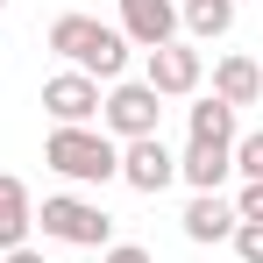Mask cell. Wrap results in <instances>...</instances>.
I'll return each instance as SVG.
<instances>
[{"instance_id":"8fae6325","label":"cell","mask_w":263,"mask_h":263,"mask_svg":"<svg viewBox=\"0 0 263 263\" xmlns=\"http://www.w3.org/2000/svg\"><path fill=\"white\" fill-rule=\"evenodd\" d=\"M242 220H235V199H220V192H192V206H185V242H228Z\"/></svg>"},{"instance_id":"7c38bea8","label":"cell","mask_w":263,"mask_h":263,"mask_svg":"<svg viewBox=\"0 0 263 263\" xmlns=\"http://www.w3.org/2000/svg\"><path fill=\"white\" fill-rule=\"evenodd\" d=\"M178 178L192 185V192H220L228 178H235V157L214 149V142H185V157H178Z\"/></svg>"},{"instance_id":"7a4b0ae2","label":"cell","mask_w":263,"mask_h":263,"mask_svg":"<svg viewBox=\"0 0 263 263\" xmlns=\"http://www.w3.org/2000/svg\"><path fill=\"white\" fill-rule=\"evenodd\" d=\"M43 164L57 178H71V185H107V178H121V142L100 128H50Z\"/></svg>"},{"instance_id":"9a60e30c","label":"cell","mask_w":263,"mask_h":263,"mask_svg":"<svg viewBox=\"0 0 263 263\" xmlns=\"http://www.w3.org/2000/svg\"><path fill=\"white\" fill-rule=\"evenodd\" d=\"M228 157H235V171L249 178V185H263V135H235Z\"/></svg>"},{"instance_id":"30bf717a","label":"cell","mask_w":263,"mask_h":263,"mask_svg":"<svg viewBox=\"0 0 263 263\" xmlns=\"http://www.w3.org/2000/svg\"><path fill=\"white\" fill-rule=\"evenodd\" d=\"M29 228H36V199L14 171H0V256L7 249H29Z\"/></svg>"},{"instance_id":"277c9868","label":"cell","mask_w":263,"mask_h":263,"mask_svg":"<svg viewBox=\"0 0 263 263\" xmlns=\"http://www.w3.org/2000/svg\"><path fill=\"white\" fill-rule=\"evenodd\" d=\"M100 121H107L114 142H142V135H157V121H164V100L142 86V79H121V86L100 100Z\"/></svg>"},{"instance_id":"e0dca14e","label":"cell","mask_w":263,"mask_h":263,"mask_svg":"<svg viewBox=\"0 0 263 263\" xmlns=\"http://www.w3.org/2000/svg\"><path fill=\"white\" fill-rule=\"evenodd\" d=\"M100 263H157V256H149L142 242H107V249H100Z\"/></svg>"},{"instance_id":"5b68a950","label":"cell","mask_w":263,"mask_h":263,"mask_svg":"<svg viewBox=\"0 0 263 263\" xmlns=\"http://www.w3.org/2000/svg\"><path fill=\"white\" fill-rule=\"evenodd\" d=\"M43 114L57 128H92V114H100V79H86V71L43 79Z\"/></svg>"},{"instance_id":"9c48e42d","label":"cell","mask_w":263,"mask_h":263,"mask_svg":"<svg viewBox=\"0 0 263 263\" xmlns=\"http://www.w3.org/2000/svg\"><path fill=\"white\" fill-rule=\"evenodd\" d=\"M214 100H220V107H235V114L256 107V100H263V64H256V57H242V50H228V57L214 64Z\"/></svg>"},{"instance_id":"4fadbf2b","label":"cell","mask_w":263,"mask_h":263,"mask_svg":"<svg viewBox=\"0 0 263 263\" xmlns=\"http://www.w3.org/2000/svg\"><path fill=\"white\" fill-rule=\"evenodd\" d=\"M178 29H185L192 43H214V36L235 29V0H185V7H178Z\"/></svg>"},{"instance_id":"2e32d148","label":"cell","mask_w":263,"mask_h":263,"mask_svg":"<svg viewBox=\"0 0 263 263\" xmlns=\"http://www.w3.org/2000/svg\"><path fill=\"white\" fill-rule=\"evenodd\" d=\"M228 242H235V256H242V263H263V220H242Z\"/></svg>"},{"instance_id":"5bb4252c","label":"cell","mask_w":263,"mask_h":263,"mask_svg":"<svg viewBox=\"0 0 263 263\" xmlns=\"http://www.w3.org/2000/svg\"><path fill=\"white\" fill-rule=\"evenodd\" d=\"M192 142H214V149H235V107H220L214 92L192 107Z\"/></svg>"},{"instance_id":"ac0fdd59","label":"cell","mask_w":263,"mask_h":263,"mask_svg":"<svg viewBox=\"0 0 263 263\" xmlns=\"http://www.w3.org/2000/svg\"><path fill=\"white\" fill-rule=\"evenodd\" d=\"M235 220H263V185H242L235 192Z\"/></svg>"},{"instance_id":"6da1fadb","label":"cell","mask_w":263,"mask_h":263,"mask_svg":"<svg viewBox=\"0 0 263 263\" xmlns=\"http://www.w3.org/2000/svg\"><path fill=\"white\" fill-rule=\"evenodd\" d=\"M50 50L71 57V71H86V79H114L121 86V71H128V36L92 22V14H57L50 22Z\"/></svg>"},{"instance_id":"52a82bcc","label":"cell","mask_w":263,"mask_h":263,"mask_svg":"<svg viewBox=\"0 0 263 263\" xmlns=\"http://www.w3.org/2000/svg\"><path fill=\"white\" fill-rule=\"evenodd\" d=\"M121 185H135V192H164V185H178V157L164 149V135H142V142H121Z\"/></svg>"},{"instance_id":"3957f363","label":"cell","mask_w":263,"mask_h":263,"mask_svg":"<svg viewBox=\"0 0 263 263\" xmlns=\"http://www.w3.org/2000/svg\"><path fill=\"white\" fill-rule=\"evenodd\" d=\"M36 228H43V242H64V249H107L114 242V214L100 199H79V192H50Z\"/></svg>"},{"instance_id":"ba28073f","label":"cell","mask_w":263,"mask_h":263,"mask_svg":"<svg viewBox=\"0 0 263 263\" xmlns=\"http://www.w3.org/2000/svg\"><path fill=\"white\" fill-rule=\"evenodd\" d=\"M121 36L135 50L178 43V0H121Z\"/></svg>"},{"instance_id":"8992f818","label":"cell","mask_w":263,"mask_h":263,"mask_svg":"<svg viewBox=\"0 0 263 263\" xmlns=\"http://www.w3.org/2000/svg\"><path fill=\"white\" fill-rule=\"evenodd\" d=\"M199 79H206V57H199L192 43L149 50V79H142V86L157 92V100H185V92H199Z\"/></svg>"},{"instance_id":"d6986e66","label":"cell","mask_w":263,"mask_h":263,"mask_svg":"<svg viewBox=\"0 0 263 263\" xmlns=\"http://www.w3.org/2000/svg\"><path fill=\"white\" fill-rule=\"evenodd\" d=\"M0 263H50V256H43V249H7Z\"/></svg>"},{"instance_id":"ffe728a7","label":"cell","mask_w":263,"mask_h":263,"mask_svg":"<svg viewBox=\"0 0 263 263\" xmlns=\"http://www.w3.org/2000/svg\"><path fill=\"white\" fill-rule=\"evenodd\" d=\"M0 7H7V0H0Z\"/></svg>"}]
</instances>
